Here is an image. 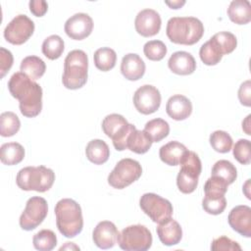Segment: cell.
<instances>
[{
    "instance_id": "1",
    "label": "cell",
    "mask_w": 251,
    "mask_h": 251,
    "mask_svg": "<svg viewBox=\"0 0 251 251\" xmlns=\"http://www.w3.org/2000/svg\"><path fill=\"white\" fill-rule=\"evenodd\" d=\"M11 95L19 100L21 113L26 118L36 117L42 110V88L22 72L15 73L8 81Z\"/></svg>"
},
{
    "instance_id": "2",
    "label": "cell",
    "mask_w": 251,
    "mask_h": 251,
    "mask_svg": "<svg viewBox=\"0 0 251 251\" xmlns=\"http://www.w3.org/2000/svg\"><path fill=\"white\" fill-rule=\"evenodd\" d=\"M166 33L174 43L193 45L201 39L204 25L194 17H173L167 23Z\"/></svg>"
},
{
    "instance_id": "3",
    "label": "cell",
    "mask_w": 251,
    "mask_h": 251,
    "mask_svg": "<svg viewBox=\"0 0 251 251\" xmlns=\"http://www.w3.org/2000/svg\"><path fill=\"white\" fill-rule=\"evenodd\" d=\"M55 215L57 227L64 236L72 238L81 232L83 218L77 202L70 198L59 200L55 206Z\"/></svg>"
},
{
    "instance_id": "4",
    "label": "cell",
    "mask_w": 251,
    "mask_h": 251,
    "mask_svg": "<svg viewBox=\"0 0 251 251\" xmlns=\"http://www.w3.org/2000/svg\"><path fill=\"white\" fill-rule=\"evenodd\" d=\"M88 58L83 50L75 49L68 53L64 61L63 85L68 89H78L87 81Z\"/></svg>"
},
{
    "instance_id": "5",
    "label": "cell",
    "mask_w": 251,
    "mask_h": 251,
    "mask_svg": "<svg viewBox=\"0 0 251 251\" xmlns=\"http://www.w3.org/2000/svg\"><path fill=\"white\" fill-rule=\"evenodd\" d=\"M55 181V173L45 166L25 167L17 174V185L25 191L34 190L45 192L49 190Z\"/></svg>"
},
{
    "instance_id": "6",
    "label": "cell",
    "mask_w": 251,
    "mask_h": 251,
    "mask_svg": "<svg viewBox=\"0 0 251 251\" xmlns=\"http://www.w3.org/2000/svg\"><path fill=\"white\" fill-rule=\"evenodd\" d=\"M180 170L176 176V185L180 192L188 194L193 192L198 185V177L202 171L201 160L198 155L187 150L180 162Z\"/></svg>"
},
{
    "instance_id": "7",
    "label": "cell",
    "mask_w": 251,
    "mask_h": 251,
    "mask_svg": "<svg viewBox=\"0 0 251 251\" xmlns=\"http://www.w3.org/2000/svg\"><path fill=\"white\" fill-rule=\"evenodd\" d=\"M135 126L128 124L126 118L119 114H110L102 122L104 133L113 141L114 147L118 151L127 149L126 140Z\"/></svg>"
},
{
    "instance_id": "8",
    "label": "cell",
    "mask_w": 251,
    "mask_h": 251,
    "mask_svg": "<svg viewBox=\"0 0 251 251\" xmlns=\"http://www.w3.org/2000/svg\"><path fill=\"white\" fill-rule=\"evenodd\" d=\"M152 240V234L145 226L133 225L121 231L118 243L126 251H146L151 247Z\"/></svg>"
},
{
    "instance_id": "9",
    "label": "cell",
    "mask_w": 251,
    "mask_h": 251,
    "mask_svg": "<svg viewBox=\"0 0 251 251\" xmlns=\"http://www.w3.org/2000/svg\"><path fill=\"white\" fill-rule=\"evenodd\" d=\"M142 175L139 162L130 158L120 160L108 176V183L117 189H123L136 181Z\"/></svg>"
},
{
    "instance_id": "10",
    "label": "cell",
    "mask_w": 251,
    "mask_h": 251,
    "mask_svg": "<svg viewBox=\"0 0 251 251\" xmlns=\"http://www.w3.org/2000/svg\"><path fill=\"white\" fill-rule=\"evenodd\" d=\"M139 205L141 210L154 222L160 224L172 218V203L156 193H145L140 197Z\"/></svg>"
},
{
    "instance_id": "11",
    "label": "cell",
    "mask_w": 251,
    "mask_h": 251,
    "mask_svg": "<svg viewBox=\"0 0 251 251\" xmlns=\"http://www.w3.org/2000/svg\"><path fill=\"white\" fill-rule=\"evenodd\" d=\"M48 213L47 201L43 197H30L25 204V208L20 217V226L25 230L36 228L46 218Z\"/></svg>"
},
{
    "instance_id": "12",
    "label": "cell",
    "mask_w": 251,
    "mask_h": 251,
    "mask_svg": "<svg viewBox=\"0 0 251 251\" xmlns=\"http://www.w3.org/2000/svg\"><path fill=\"white\" fill-rule=\"evenodd\" d=\"M34 31V23L26 15L16 16L5 27V39L14 45H21L27 41Z\"/></svg>"
},
{
    "instance_id": "13",
    "label": "cell",
    "mask_w": 251,
    "mask_h": 251,
    "mask_svg": "<svg viewBox=\"0 0 251 251\" xmlns=\"http://www.w3.org/2000/svg\"><path fill=\"white\" fill-rule=\"evenodd\" d=\"M133 104L139 113L143 115L153 114L161 105V93L155 86L144 84L135 90Z\"/></svg>"
},
{
    "instance_id": "14",
    "label": "cell",
    "mask_w": 251,
    "mask_h": 251,
    "mask_svg": "<svg viewBox=\"0 0 251 251\" xmlns=\"http://www.w3.org/2000/svg\"><path fill=\"white\" fill-rule=\"evenodd\" d=\"M65 32L75 40H81L87 37L93 29V21L85 13H76L65 23Z\"/></svg>"
},
{
    "instance_id": "15",
    "label": "cell",
    "mask_w": 251,
    "mask_h": 251,
    "mask_svg": "<svg viewBox=\"0 0 251 251\" xmlns=\"http://www.w3.org/2000/svg\"><path fill=\"white\" fill-rule=\"evenodd\" d=\"M161 24L162 21L159 13L153 9L141 10L136 15L134 21L136 31L144 37L156 35L160 31Z\"/></svg>"
},
{
    "instance_id": "16",
    "label": "cell",
    "mask_w": 251,
    "mask_h": 251,
    "mask_svg": "<svg viewBox=\"0 0 251 251\" xmlns=\"http://www.w3.org/2000/svg\"><path fill=\"white\" fill-rule=\"evenodd\" d=\"M120 232L114 223L102 221L97 224L92 232V239L95 245L101 249H109L118 243Z\"/></svg>"
},
{
    "instance_id": "17",
    "label": "cell",
    "mask_w": 251,
    "mask_h": 251,
    "mask_svg": "<svg viewBox=\"0 0 251 251\" xmlns=\"http://www.w3.org/2000/svg\"><path fill=\"white\" fill-rule=\"evenodd\" d=\"M227 222L230 227L245 237H251V208L246 205H238L231 209Z\"/></svg>"
},
{
    "instance_id": "18",
    "label": "cell",
    "mask_w": 251,
    "mask_h": 251,
    "mask_svg": "<svg viewBox=\"0 0 251 251\" xmlns=\"http://www.w3.org/2000/svg\"><path fill=\"white\" fill-rule=\"evenodd\" d=\"M166 112L173 120L183 121L191 115L192 103L186 96L176 94L167 101Z\"/></svg>"
},
{
    "instance_id": "19",
    "label": "cell",
    "mask_w": 251,
    "mask_h": 251,
    "mask_svg": "<svg viewBox=\"0 0 251 251\" xmlns=\"http://www.w3.org/2000/svg\"><path fill=\"white\" fill-rule=\"evenodd\" d=\"M169 69L179 75H191L196 70L194 57L186 51H176L172 54L168 61Z\"/></svg>"
},
{
    "instance_id": "20",
    "label": "cell",
    "mask_w": 251,
    "mask_h": 251,
    "mask_svg": "<svg viewBox=\"0 0 251 251\" xmlns=\"http://www.w3.org/2000/svg\"><path fill=\"white\" fill-rule=\"evenodd\" d=\"M145 63L139 55L128 53L125 55L121 63V73L128 80H138L145 73Z\"/></svg>"
},
{
    "instance_id": "21",
    "label": "cell",
    "mask_w": 251,
    "mask_h": 251,
    "mask_svg": "<svg viewBox=\"0 0 251 251\" xmlns=\"http://www.w3.org/2000/svg\"><path fill=\"white\" fill-rule=\"evenodd\" d=\"M157 234L164 245L173 246L180 241L182 237V229L176 220L170 218L159 224L157 226Z\"/></svg>"
},
{
    "instance_id": "22",
    "label": "cell",
    "mask_w": 251,
    "mask_h": 251,
    "mask_svg": "<svg viewBox=\"0 0 251 251\" xmlns=\"http://www.w3.org/2000/svg\"><path fill=\"white\" fill-rule=\"evenodd\" d=\"M186 151L187 148L182 143L178 141H170L160 148L159 156L165 164L169 166H177Z\"/></svg>"
},
{
    "instance_id": "23",
    "label": "cell",
    "mask_w": 251,
    "mask_h": 251,
    "mask_svg": "<svg viewBox=\"0 0 251 251\" xmlns=\"http://www.w3.org/2000/svg\"><path fill=\"white\" fill-rule=\"evenodd\" d=\"M227 16L237 25H246L251 21V4L248 0H233L227 8Z\"/></svg>"
},
{
    "instance_id": "24",
    "label": "cell",
    "mask_w": 251,
    "mask_h": 251,
    "mask_svg": "<svg viewBox=\"0 0 251 251\" xmlns=\"http://www.w3.org/2000/svg\"><path fill=\"white\" fill-rule=\"evenodd\" d=\"M85 154L91 163L95 165H102L108 161L110 149L104 140L92 139L86 145Z\"/></svg>"
},
{
    "instance_id": "25",
    "label": "cell",
    "mask_w": 251,
    "mask_h": 251,
    "mask_svg": "<svg viewBox=\"0 0 251 251\" xmlns=\"http://www.w3.org/2000/svg\"><path fill=\"white\" fill-rule=\"evenodd\" d=\"M152 143V139L144 130L134 127L127 137L126 147L136 154H144L151 148Z\"/></svg>"
},
{
    "instance_id": "26",
    "label": "cell",
    "mask_w": 251,
    "mask_h": 251,
    "mask_svg": "<svg viewBox=\"0 0 251 251\" xmlns=\"http://www.w3.org/2000/svg\"><path fill=\"white\" fill-rule=\"evenodd\" d=\"M20 70L23 74L34 81L39 79L44 75L46 71V65L41 58L31 55L22 60Z\"/></svg>"
},
{
    "instance_id": "27",
    "label": "cell",
    "mask_w": 251,
    "mask_h": 251,
    "mask_svg": "<svg viewBox=\"0 0 251 251\" xmlns=\"http://www.w3.org/2000/svg\"><path fill=\"white\" fill-rule=\"evenodd\" d=\"M25 158V149L18 142L4 143L0 147V160L4 165L14 166Z\"/></svg>"
},
{
    "instance_id": "28",
    "label": "cell",
    "mask_w": 251,
    "mask_h": 251,
    "mask_svg": "<svg viewBox=\"0 0 251 251\" xmlns=\"http://www.w3.org/2000/svg\"><path fill=\"white\" fill-rule=\"evenodd\" d=\"M93 60L94 65L98 70L102 72H108L115 67L117 54L115 50L110 47H102L95 51Z\"/></svg>"
},
{
    "instance_id": "29",
    "label": "cell",
    "mask_w": 251,
    "mask_h": 251,
    "mask_svg": "<svg viewBox=\"0 0 251 251\" xmlns=\"http://www.w3.org/2000/svg\"><path fill=\"white\" fill-rule=\"evenodd\" d=\"M143 130L149 135L153 142H159L168 136L170 126L165 120L156 118L147 122Z\"/></svg>"
},
{
    "instance_id": "30",
    "label": "cell",
    "mask_w": 251,
    "mask_h": 251,
    "mask_svg": "<svg viewBox=\"0 0 251 251\" xmlns=\"http://www.w3.org/2000/svg\"><path fill=\"white\" fill-rule=\"evenodd\" d=\"M211 176L224 179L229 185L236 179L237 171L231 162L227 160H220L214 164Z\"/></svg>"
},
{
    "instance_id": "31",
    "label": "cell",
    "mask_w": 251,
    "mask_h": 251,
    "mask_svg": "<svg viewBox=\"0 0 251 251\" xmlns=\"http://www.w3.org/2000/svg\"><path fill=\"white\" fill-rule=\"evenodd\" d=\"M64 40L57 34L46 37L42 43V53L50 60H56L61 57L64 52Z\"/></svg>"
},
{
    "instance_id": "32",
    "label": "cell",
    "mask_w": 251,
    "mask_h": 251,
    "mask_svg": "<svg viewBox=\"0 0 251 251\" xmlns=\"http://www.w3.org/2000/svg\"><path fill=\"white\" fill-rule=\"evenodd\" d=\"M210 39L217 46L222 55L231 53L237 45L235 35L229 31H220L214 34Z\"/></svg>"
},
{
    "instance_id": "33",
    "label": "cell",
    "mask_w": 251,
    "mask_h": 251,
    "mask_svg": "<svg viewBox=\"0 0 251 251\" xmlns=\"http://www.w3.org/2000/svg\"><path fill=\"white\" fill-rule=\"evenodd\" d=\"M202 207L208 214L220 215L226 207V199L223 194L205 193V197L202 200Z\"/></svg>"
},
{
    "instance_id": "34",
    "label": "cell",
    "mask_w": 251,
    "mask_h": 251,
    "mask_svg": "<svg viewBox=\"0 0 251 251\" xmlns=\"http://www.w3.org/2000/svg\"><path fill=\"white\" fill-rule=\"evenodd\" d=\"M21 127L19 117L13 112H3L0 115V134L3 137H10L16 134Z\"/></svg>"
},
{
    "instance_id": "35",
    "label": "cell",
    "mask_w": 251,
    "mask_h": 251,
    "mask_svg": "<svg viewBox=\"0 0 251 251\" xmlns=\"http://www.w3.org/2000/svg\"><path fill=\"white\" fill-rule=\"evenodd\" d=\"M32 243L39 251H50L57 245V237L51 229H42L33 235Z\"/></svg>"
},
{
    "instance_id": "36",
    "label": "cell",
    "mask_w": 251,
    "mask_h": 251,
    "mask_svg": "<svg viewBox=\"0 0 251 251\" xmlns=\"http://www.w3.org/2000/svg\"><path fill=\"white\" fill-rule=\"evenodd\" d=\"M209 141L212 148L220 153H227L232 147L231 136L224 130H215L212 132Z\"/></svg>"
},
{
    "instance_id": "37",
    "label": "cell",
    "mask_w": 251,
    "mask_h": 251,
    "mask_svg": "<svg viewBox=\"0 0 251 251\" xmlns=\"http://www.w3.org/2000/svg\"><path fill=\"white\" fill-rule=\"evenodd\" d=\"M199 56L201 61L207 66H215L223 58V55L217 48V46L212 42L211 39L206 41L199 50Z\"/></svg>"
},
{
    "instance_id": "38",
    "label": "cell",
    "mask_w": 251,
    "mask_h": 251,
    "mask_svg": "<svg viewBox=\"0 0 251 251\" xmlns=\"http://www.w3.org/2000/svg\"><path fill=\"white\" fill-rule=\"evenodd\" d=\"M143 52L149 60L160 61L167 54V46L161 40H150L144 44Z\"/></svg>"
},
{
    "instance_id": "39",
    "label": "cell",
    "mask_w": 251,
    "mask_h": 251,
    "mask_svg": "<svg viewBox=\"0 0 251 251\" xmlns=\"http://www.w3.org/2000/svg\"><path fill=\"white\" fill-rule=\"evenodd\" d=\"M250 141L248 139H238L233 146V156L242 165L250 163Z\"/></svg>"
},
{
    "instance_id": "40",
    "label": "cell",
    "mask_w": 251,
    "mask_h": 251,
    "mask_svg": "<svg viewBox=\"0 0 251 251\" xmlns=\"http://www.w3.org/2000/svg\"><path fill=\"white\" fill-rule=\"evenodd\" d=\"M228 184L222 178L218 176H211L210 178L207 179L204 185V192L205 193H217L225 195L227 191Z\"/></svg>"
},
{
    "instance_id": "41",
    "label": "cell",
    "mask_w": 251,
    "mask_h": 251,
    "mask_svg": "<svg viewBox=\"0 0 251 251\" xmlns=\"http://www.w3.org/2000/svg\"><path fill=\"white\" fill-rule=\"evenodd\" d=\"M211 250H213V251H221V250L240 251L241 247L236 241H233L226 236H220L218 238H215L212 241Z\"/></svg>"
},
{
    "instance_id": "42",
    "label": "cell",
    "mask_w": 251,
    "mask_h": 251,
    "mask_svg": "<svg viewBox=\"0 0 251 251\" xmlns=\"http://www.w3.org/2000/svg\"><path fill=\"white\" fill-rule=\"evenodd\" d=\"M14 58L11 51L5 49L4 47L0 48V77L3 78L5 75L10 71L13 66Z\"/></svg>"
},
{
    "instance_id": "43",
    "label": "cell",
    "mask_w": 251,
    "mask_h": 251,
    "mask_svg": "<svg viewBox=\"0 0 251 251\" xmlns=\"http://www.w3.org/2000/svg\"><path fill=\"white\" fill-rule=\"evenodd\" d=\"M238 99L240 103L246 107L251 105V81L248 79L242 82L238 89Z\"/></svg>"
},
{
    "instance_id": "44",
    "label": "cell",
    "mask_w": 251,
    "mask_h": 251,
    "mask_svg": "<svg viewBox=\"0 0 251 251\" xmlns=\"http://www.w3.org/2000/svg\"><path fill=\"white\" fill-rule=\"evenodd\" d=\"M29 10L35 17H42L48 10V4L44 0H30Z\"/></svg>"
},
{
    "instance_id": "45",
    "label": "cell",
    "mask_w": 251,
    "mask_h": 251,
    "mask_svg": "<svg viewBox=\"0 0 251 251\" xmlns=\"http://www.w3.org/2000/svg\"><path fill=\"white\" fill-rule=\"evenodd\" d=\"M165 3L172 9H179L181 8L184 4V0H176V1H165Z\"/></svg>"
},
{
    "instance_id": "46",
    "label": "cell",
    "mask_w": 251,
    "mask_h": 251,
    "mask_svg": "<svg viewBox=\"0 0 251 251\" xmlns=\"http://www.w3.org/2000/svg\"><path fill=\"white\" fill-rule=\"evenodd\" d=\"M250 118H251V115H248L246 117V119L242 122V129L246 132V134L250 135Z\"/></svg>"
},
{
    "instance_id": "47",
    "label": "cell",
    "mask_w": 251,
    "mask_h": 251,
    "mask_svg": "<svg viewBox=\"0 0 251 251\" xmlns=\"http://www.w3.org/2000/svg\"><path fill=\"white\" fill-rule=\"evenodd\" d=\"M76 249V250H79V247L78 246H76V245H75L73 242H66V245H64V246H62L61 248H60V250H63V249Z\"/></svg>"
}]
</instances>
